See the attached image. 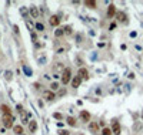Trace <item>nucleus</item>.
Returning <instances> with one entry per match:
<instances>
[{
    "instance_id": "9",
    "label": "nucleus",
    "mask_w": 143,
    "mask_h": 135,
    "mask_svg": "<svg viewBox=\"0 0 143 135\" xmlns=\"http://www.w3.org/2000/svg\"><path fill=\"white\" fill-rule=\"evenodd\" d=\"M82 81H83L82 78L79 77V75H76L75 78H72V81H70V82H72V87H73V88H77V87H80Z\"/></svg>"
},
{
    "instance_id": "1",
    "label": "nucleus",
    "mask_w": 143,
    "mask_h": 135,
    "mask_svg": "<svg viewBox=\"0 0 143 135\" xmlns=\"http://www.w3.org/2000/svg\"><path fill=\"white\" fill-rule=\"evenodd\" d=\"M60 78H62V82H63L64 85H67L69 82L72 81V70H70V68H66V70L62 73Z\"/></svg>"
},
{
    "instance_id": "26",
    "label": "nucleus",
    "mask_w": 143,
    "mask_h": 135,
    "mask_svg": "<svg viewBox=\"0 0 143 135\" xmlns=\"http://www.w3.org/2000/svg\"><path fill=\"white\" fill-rule=\"evenodd\" d=\"M16 110H17L19 114H20L21 111H23V105H21V104H17V105H16Z\"/></svg>"
},
{
    "instance_id": "19",
    "label": "nucleus",
    "mask_w": 143,
    "mask_h": 135,
    "mask_svg": "<svg viewBox=\"0 0 143 135\" xmlns=\"http://www.w3.org/2000/svg\"><path fill=\"white\" fill-rule=\"evenodd\" d=\"M63 33L66 36H70L72 33H73V31H72V27H70V26H64V27H63Z\"/></svg>"
},
{
    "instance_id": "5",
    "label": "nucleus",
    "mask_w": 143,
    "mask_h": 135,
    "mask_svg": "<svg viewBox=\"0 0 143 135\" xmlns=\"http://www.w3.org/2000/svg\"><path fill=\"white\" fill-rule=\"evenodd\" d=\"M49 23L52 27H57V26L60 24V19H59V16H52L49 19Z\"/></svg>"
},
{
    "instance_id": "24",
    "label": "nucleus",
    "mask_w": 143,
    "mask_h": 135,
    "mask_svg": "<svg viewBox=\"0 0 143 135\" xmlns=\"http://www.w3.org/2000/svg\"><path fill=\"white\" fill-rule=\"evenodd\" d=\"M113 132H112L110 128H103V131H102V135H112Z\"/></svg>"
},
{
    "instance_id": "30",
    "label": "nucleus",
    "mask_w": 143,
    "mask_h": 135,
    "mask_svg": "<svg viewBox=\"0 0 143 135\" xmlns=\"http://www.w3.org/2000/svg\"><path fill=\"white\" fill-rule=\"evenodd\" d=\"M114 27H116V23H112V24L110 26H109V28H110V30H113V28Z\"/></svg>"
},
{
    "instance_id": "4",
    "label": "nucleus",
    "mask_w": 143,
    "mask_h": 135,
    "mask_svg": "<svg viewBox=\"0 0 143 135\" xmlns=\"http://www.w3.org/2000/svg\"><path fill=\"white\" fill-rule=\"evenodd\" d=\"M116 13H117V11H116V6H114V4H110V6L107 7V17L109 19H113L114 16H116Z\"/></svg>"
},
{
    "instance_id": "13",
    "label": "nucleus",
    "mask_w": 143,
    "mask_h": 135,
    "mask_svg": "<svg viewBox=\"0 0 143 135\" xmlns=\"http://www.w3.org/2000/svg\"><path fill=\"white\" fill-rule=\"evenodd\" d=\"M29 129H30V132H36V131H37V122H36L34 120H32L30 122H29Z\"/></svg>"
},
{
    "instance_id": "12",
    "label": "nucleus",
    "mask_w": 143,
    "mask_h": 135,
    "mask_svg": "<svg viewBox=\"0 0 143 135\" xmlns=\"http://www.w3.org/2000/svg\"><path fill=\"white\" fill-rule=\"evenodd\" d=\"M29 11H30V16H32L33 19L39 17V10H37V7H36V6H32L30 9H29Z\"/></svg>"
},
{
    "instance_id": "28",
    "label": "nucleus",
    "mask_w": 143,
    "mask_h": 135,
    "mask_svg": "<svg viewBox=\"0 0 143 135\" xmlns=\"http://www.w3.org/2000/svg\"><path fill=\"white\" fill-rule=\"evenodd\" d=\"M32 40H33V41H36V40H37V36H36V33H32Z\"/></svg>"
},
{
    "instance_id": "23",
    "label": "nucleus",
    "mask_w": 143,
    "mask_h": 135,
    "mask_svg": "<svg viewBox=\"0 0 143 135\" xmlns=\"http://www.w3.org/2000/svg\"><path fill=\"white\" fill-rule=\"evenodd\" d=\"M36 28H37V31H43V30H44V24H43V23H36Z\"/></svg>"
},
{
    "instance_id": "7",
    "label": "nucleus",
    "mask_w": 143,
    "mask_h": 135,
    "mask_svg": "<svg viewBox=\"0 0 143 135\" xmlns=\"http://www.w3.org/2000/svg\"><path fill=\"white\" fill-rule=\"evenodd\" d=\"M79 77L82 78V80H89V71L86 70L85 67H82L80 70H79Z\"/></svg>"
},
{
    "instance_id": "18",
    "label": "nucleus",
    "mask_w": 143,
    "mask_h": 135,
    "mask_svg": "<svg viewBox=\"0 0 143 135\" xmlns=\"http://www.w3.org/2000/svg\"><path fill=\"white\" fill-rule=\"evenodd\" d=\"M85 6H87V7H90V9H96V2H93V0H86L85 2Z\"/></svg>"
},
{
    "instance_id": "3",
    "label": "nucleus",
    "mask_w": 143,
    "mask_h": 135,
    "mask_svg": "<svg viewBox=\"0 0 143 135\" xmlns=\"http://www.w3.org/2000/svg\"><path fill=\"white\" fill-rule=\"evenodd\" d=\"M43 98L46 99V101H53V99L56 98V95H54L53 91H50V90H44V91H43Z\"/></svg>"
},
{
    "instance_id": "10",
    "label": "nucleus",
    "mask_w": 143,
    "mask_h": 135,
    "mask_svg": "<svg viewBox=\"0 0 143 135\" xmlns=\"http://www.w3.org/2000/svg\"><path fill=\"white\" fill-rule=\"evenodd\" d=\"M112 132H113L114 135H119V134H120V124H119L117 121H114V122H113V127H112Z\"/></svg>"
},
{
    "instance_id": "22",
    "label": "nucleus",
    "mask_w": 143,
    "mask_h": 135,
    "mask_svg": "<svg viewBox=\"0 0 143 135\" xmlns=\"http://www.w3.org/2000/svg\"><path fill=\"white\" fill-rule=\"evenodd\" d=\"M59 90V84L57 82H52L50 84V91H57Z\"/></svg>"
},
{
    "instance_id": "21",
    "label": "nucleus",
    "mask_w": 143,
    "mask_h": 135,
    "mask_svg": "<svg viewBox=\"0 0 143 135\" xmlns=\"http://www.w3.org/2000/svg\"><path fill=\"white\" fill-rule=\"evenodd\" d=\"M54 36H56V37H62V36H64V33H63V27H62V28H57L56 31H54Z\"/></svg>"
},
{
    "instance_id": "15",
    "label": "nucleus",
    "mask_w": 143,
    "mask_h": 135,
    "mask_svg": "<svg viewBox=\"0 0 143 135\" xmlns=\"http://www.w3.org/2000/svg\"><path fill=\"white\" fill-rule=\"evenodd\" d=\"M89 129L92 132H97L99 131V124H96V122H89Z\"/></svg>"
},
{
    "instance_id": "17",
    "label": "nucleus",
    "mask_w": 143,
    "mask_h": 135,
    "mask_svg": "<svg viewBox=\"0 0 143 135\" xmlns=\"http://www.w3.org/2000/svg\"><path fill=\"white\" fill-rule=\"evenodd\" d=\"M66 122H67L70 127H76V125H77V122H76V120L73 117H67L66 118Z\"/></svg>"
},
{
    "instance_id": "31",
    "label": "nucleus",
    "mask_w": 143,
    "mask_h": 135,
    "mask_svg": "<svg viewBox=\"0 0 143 135\" xmlns=\"http://www.w3.org/2000/svg\"><path fill=\"white\" fill-rule=\"evenodd\" d=\"M23 135H25V134H23Z\"/></svg>"
},
{
    "instance_id": "20",
    "label": "nucleus",
    "mask_w": 143,
    "mask_h": 135,
    "mask_svg": "<svg viewBox=\"0 0 143 135\" xmlns=\"http://www.w3.org/2000/svg\"><path fill=\"white\" fill-rule=\"evenodd\" d=\"M4 78H6L7 81H11V78H13V73H11V71H6V73H4Z\"/></svg>"
},
{
    "instance_id": "25",
    "label": "nucleus",
    "mask_w": 143,
    "mask_h": 135,
    "mask_svg": "<svg viewBox=\"0 0 143 135\" xmlns=\"http://www.w3.org/2000/svg\"><path fill=\"white\" fill-rule=\"evenodd\" d=\"M59 135H70L67 129H59Z\"/></svg>"
},
{
    "instance_id": "27",
    "label": "nucleus",
    "mask_w": 143,
    "mask_h": 135,
    "mask_svg": "<svg viewBox=\"0 0 143 135\" xmlns=\"http://www.w3.org/2000/svg\"><path fill=\"white\" fill-rule=\"evenodd\" d=\"M53 117L56 118V120H62V118H63V117H62V114H59V112H56V114L53 115Z\"/></svg>"
},
{
    "instance_id": "2",
    "label": "nucleus",
    "mask_w": 143,
    "mask_h": 135,
    "mask_svg": "<svg viewBox=\"0 0 143 135\" xmlns=\"http://www.w3.org/2000/svg\"><path fill=\"white\" fill-rule=\"evenodd\" d=\"M13 121H14V117L13 115H3V124H4V128H13L14 124H13Z\"/></svg>"
},
{
    "instance_id": "11",
    "label": "nucleus",
    "mask_w": 143,
    "mask_h": 135,
    "mask_svg": "<svg viewBox=\"0 0 143 135\" xmlns=\"http://www.w3.org/2000/svg\"><path fill=\"white\" fill-rule=\"evenodd\" d=\"M80 120H82L83 122H89L90 121V114L87 112V111H82V112H80Z\"/></svg>"
},
{
    "instance_id": "6",
    "label": "nucleus",
    "mask_w": 143,
    "mask_h": 135,
    "mask_svg": "<svg viewBox=\"0 0 143 135\" xmlns=\"http://www.w3.org/2000/svg\"><path fill=\"white\" fill-rule=\"evenodd\" d=\"M64 70H66V67H64L63 63H56L53 65V71L56 73V74H57V73H63Z\"/></svg>"
},
{
    "instance_id": "14",
    "label": "nucleus",
    "mask_w": 143,
    "mask_h": 135,
    "mask_svg": "<svg viewBox=\"0 0 143 135\" xmlns=\"http://www.w3.org/2000/svg\"><path fill=\"white\" fill-rule=\"evenodd\" d=\"M13 131L16 135H23V127H21V125H14Z\"/></svg>"
},
{
    "instance_id": "16",
    "label": "nucleus",
    "mask_w": 143,
    "mask_h": 135,
    "mask_svg": "<svg viewBox=\"0 0 143 135\" xmlns=\"http://www.w3.org/2000/svg\"><path fill=\"white\" fill-rule=\"evenodd\" d=\"M0 110L3 111V115H10V114H11L10 108H9V107H7V105H6V104H3V105L0 107Z\"/></svg>"
},
{
    "instance_id": "29",
    "label": "nucleus",
    "mask_w": 143,
    "mask_h": 135,
    "mask_svg": "<svg viewBox=\"0 0 143 135\" xmlns=\"http://www.w3.org/2000/svg\"><path fill=\"white\" fill-rule=\"evenodd\" d=\"M64 94H66V90H60V91H59V95H64Z\"/></svg>"
},
{
    "instance_id": "8",
    "label": "nucleus",
    "mask_w": 143,
    "mask_h": 135,
    "mask_svg": "<svg viewBox=\"0 0 143 135\" xmlns=\"http://www.w3.org/2000/svg\"><path fill=\"white\" fill-rule=\"evenodd\" d=\"M114 17H116V20H117L119 23H125L126 19H127V16H126V13H123V11H117Z\"/></svg>"
}]
</instances>
